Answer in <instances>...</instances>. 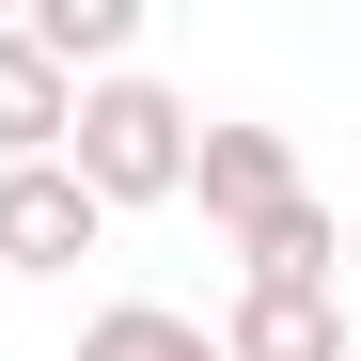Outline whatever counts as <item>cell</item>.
<instances>
[{"label": "cell", "instance_id": "3", "mask_svg": "<svg viewBox=\"0 0 361 361\" xmlns=\"http://www.w3.org/2000/svg\"><path fill=\"white\" fill-rule=\"evenodd\" d=\"M189 204L220 235H252L267 204H298V142L283 126H189Z\"/></svg>", "mask_w": 361, "mask_h": 361}, {"label": "cell", "instance_id": "9", "mask_svg": "<svg viewBox=\"0 0 361 361\" xmlns=\"http://www.w3.org/2000/svg\"><path fill=\"white\" fill-rule=\"evenodd\" d=\"M345 361H361V345H345Z\"/></svg>", "mask_w": 361, "mask_h": 361}, {"label": "cell", "instance_id": "6", "mask_svg": "<svg viewBox=\"0 0 361 361\" xmlns=\"http://www.w3.org/2000/svg\"><path fill=\"white\" fill-rule=\"evenodd\" d=\"M16 32H32L47 63L79 79V94H94V79H126V47H142V0H32Z\"/></svg>", "mask_w": 361, "mask_h": 361}, {"label": "cell", "instance_id": "7", "mask_svg": "<svg viewBox=\"0 0 361 361\" xmlns=\"http://www.w3.org/2000/svg\"><path fill=\"white\" fill-rule=\"evenodd\" d=\"M235 252H252V283H298V298H330V252H345V220L298 189V204H267L252 235H235Z\"/></svg>", "mask_w": 361, "mask_h": 361}, {"label": "cell", "instance_id": "4", "mask_svg": "<svg viewBox=\"0 0 361 361\" xmlns=\"http://www.w3.org/2000/svg\"><path fill=\"white\" fill-rule=\"evenodd\" d=\"M220 361H345V298H298V283H235Z\"/></svg>", "mask_w": 361, "mask_h": 361}, {"label": "cell", "instance_id": "2", "mask_svg": "<svg viewBox=\"0 0 361 361\" xmlns=\"http://www.w3.org/2000/svg\"><path fill=\"white\" fill-rule=\"evenodd\" d=\"M94 235H110V204L79 189L63 157H16V173H0V267H32V283H47V267H79Z\"/></svg>", "mask_w": 361, "mask_h": 361}, {"label": "cell", "instance_id": "5", "mask_svg": "<svg viewBox=\"0 0 361 361\" xmlns=\"http://www.w3.org/2000/svg\"><path fill=\"white\" fill-rule=\"evenodd\" d=\"M63 126H79V79L0 16V173H16V157H63Z\"/></svg>", "mask_w": 361, "mask_h": 361}, {"label": "cell", "instance_id": "8", "mask_svg": "<svg viewBox=\"0 0 361 361\" xmlns=\"http://www.w3.org/2000/svg\"><path fill=\"white\" fill-rule=\"evenodd\" d=\"M79 361H220V330H189V314H157V298H110V314L79 330Z\"/></svg>", "mask_w": 361, "mask_h": 361}, {"label": "cell", "instance_id": "1", "mask_svg": "<svg viewBox=\"0 0 361 361\" xmlns=\"http://www.w3.org/2000/svg\"><path fill=\"white\" fill-rule=\"evenodd\" d=\"M63 173L94 204H173V189H189V110H173L157 79H94L79 126H63Z\"/></svg>", "mask_w": 361, "mask_h": 361}]
</instances>
